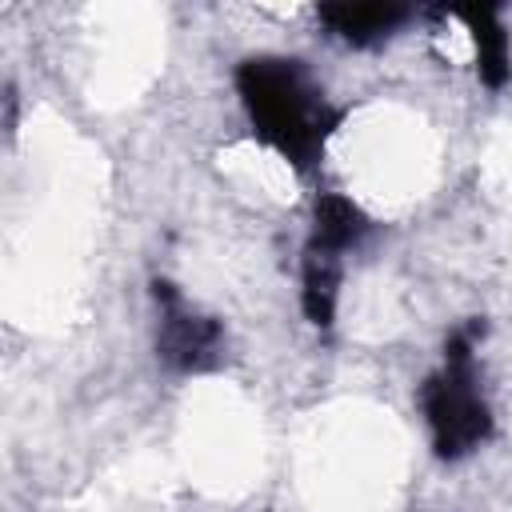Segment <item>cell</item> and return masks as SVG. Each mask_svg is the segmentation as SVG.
I'll list each match as a JSON object with an SVG mask.
<instances>
[{
  "instance_id": "obj_4",
  "label": "cell",
  "mask_w": 512,
  "mask_h": 512,
  "mask_svg": "<svg viewBox=\"0 0 512 512\" xmlns=\"http://www.w3.org/2000/svg\"><path fill=\"white\" fill-rule=\"evenodd\" d=\"M464 36H468V52L476 60V76L484 88H504L512 76V40L504 28V8L496 4H464L452 8Z\"/></svg>"
},
{
  "instance_id": "obj_7",
  "label": "cell",
  "mask_w": 512,
  "mask_h": 512,
  "mask_svg": "<svg viewBox=\"0 0 512 512\" xmlns=\"http://www.w3.org/2000/svg\"><path fill=\"white\" fill-rule=\"evenodd\" d=\"M340 276H344V256H332V252H320V248L304 244V260H300V312L320 332H328L336 324Z\"/></svg>"
},
{
  "instance_id": "obj_3",
  "label": "cell",
  "mask_w": 512,
  "mask_h": 512,
  "mask_svg": "<svg viewBox=\"0 0 512 512\" xmlns=\"http://www.w3.org/2000/svg\"><path fill=\"white\" fill-rule=\"evenodd\" d=\"M152 300L160 308V328H156V356L164 368L180 376H200L212 372L224 360V328L220 320L196 312L176 284L152 280Z\"/></svg>"
},
{
  "instance_id": "obj_5",
  "label": "cell",
  "mask_w": 512,
  "mask_h": 512,
  "mask_svg": "<svg viewBox=\"0 0 512 512\" xmlns=\"http://www.w3.org/2000/svg\"><path fill=\"white\" fill-rule=\"evenodd\" d=\"M416 12L396 4H324L316 8V20L348 48H376L392 32H400Z\"/></svg>"
},
{
  "instance_id": "obj_1",
  "label": "cell",
  "mask_w": 512,
  "mask_h": 512,
  "mask_svg": "<svg viewBox=\"0 0 512 512\" xmlns=\"http://www.w3.org/2000/svg\"><path fill=\"white\" fill-rule=\"evenodd\" d=\"M236 92L252 120V132L292 168L308 172L320 164L344 112L332 108L300 60L248 56L236 68Z\"/></svg>"
},
{
  "instance_id": "obj_2",
  "label": "cell",
  "mask_w": 512,
  "mask_h": 512,
  "mask_svg": "<svg viewBox=\"0 0 512 512\" xmlns=\"http://www.w3.org/2000/svg\"><path fill=\"white\" fill-rule=\"evenodd\" d=\"M476 332L484 328L480 324L456 328L444 344V364L420 384V412L432 436V452L440 460H464L496 432L492 408L480 392Z\"/></svg>"
},
{
  "instance_id": "obj_6",
  "label": "cell",
  "mask_w": 512,
  "mask_h": 512,
  "mask_svg": "<svg viewBox=\"0 0 512 512\" xmlns=\"http://www.w3.org/2000/svg\"><path fill=\"white\" fill-rule=\"evenodd\" d=\"M372 232V220L364 216V208L344 196V192H320L312 204V232H308V248L332 252V256H348L352 248L364 244V236Z\"/></svg>"
}]
</instances>
